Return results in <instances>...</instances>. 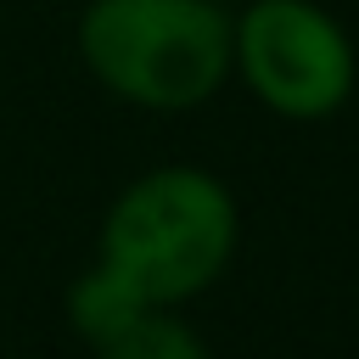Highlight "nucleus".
<instances>
[{
	"instance_id": "4",
	"label": "nucleus",
	"mask_w": 359,
	"mask_h": 359,
	"mask_svg": "<svg viewBox=\"0 0 359 359\" xmlns=\"http://www.w3.org/2000/svg\"><path fill=\"white\" fill-rule=\"evenodd\" d=\"M146 309H151V303H146L129 280H118L101 258H95V264L73 280V292H67V320H73L95 348H101L107 337H118L123 325H135Z\"/></svg>"
},
{
	"instance_id": "1",
	"label": "nucleus",
	"mask_w": 359,
	"mask_h": 359,
	"mask_svg": "<svg viewBox=\"0 0 359 359\" xmlns=\"http://www.w3.org/2000/svg\"><path fill=\"white\" fill-rule=\"evenodd\" d=\"M230 252L236 202L202 168H157L135 180L101 224V264L129 280L151 309L185 303L213 286Z\"/></svg>"
},
{
	"instance_id": "2",
	"label": "nucleus",
	"mask_w": 359,
	"mask_h": 359,
	"mask_svg": "<svg viewBox=\"0 0 359 359\" xmlns=\"http://www.w3.org/2000/svg\"><path fill=\"white\" fill-rule=\"evenodd\" d=\"M230 22L208 0H95L84 56L101 84L140 107H196L230 67Z\"/></svg>"
},
{
	"instance_id": "3",
	"label": "nucleus",
	"mask_w": 359,
	"mask_h": 359,
	"mask_svg": "<svg viewBox=\"0 0 359 359\" xmlns=\"http://www.w3.org/2000/svg\"><path fill=\"white\" fill-rule=\"evenodd\" d=\"M247 84L286 118H325L353 84V56L337 22L303 0H264L236 34Z\"/></svg>"
},
{
	"instance_id": "5",
	"label": "nucleus",
	"mask_w": 359,
	"mask_h": 359,
	"mask_svg": "<svg viewBox=\"0 0 359 359\" xmlns=\"http://www.w3.org/2000/svg\"><path fill=\"white\" fill-rule=\"evenodd\" d=\"M95 353L101 359H208V342L185 320H174L163 309H146L135 325H123L118 337H107Z\"/></svg>"
}]
</instances>
